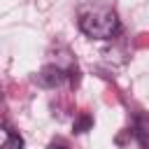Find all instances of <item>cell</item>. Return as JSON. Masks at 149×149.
Wrapping results in <instances>:
<instances>
[{
	"label": "cell",
	"mask_w": 149,
	"mask_h": 149,
	"mask_svg": "<svg viewBox=\"0 0 149 149\" xmlns=\"http://www.w3.org/2000/svg\"><path fill=\"white\" fill-rule=\"evenodd\" d=\"M79 28L84 35L93 40H109L119 30V19L116 12L109 7H88L79 14Z\"/></svg>",
	"instance_id": "1"
},
{
	"label": "cell",
	"mask_w": 149,
	"mask_h": 149,
	"mask_svg": "<svg viewBox=\"0 0 149 149\" xmlns=\"http://www.w3.org/2000/svg\"><path fill=\"white\" fill-rule=\"evenodd\" d=\"M37 81H40L42 86H56V84L63 81V72H61L58 68H44V70L37 74Z\"/></svg>",
	"instance_id": "2"
},
{
	"label": "cell",
	"mask_w": 149,
	"mask_h": 149,
	"mask_svg": "<svg viewBox=\"0 0 149 149\" xmlns=\"http://www.w3.org/2000/svg\"><path fill=\"white\" fill-rule=\"evenodd\" d=\"M0 149H23V140L16 133H7V140L0 144Z\"/></svg>",
	"instance_id": "3"
},
{
	"label": "cell",
	"mask_w": 149,
	"mask_h": 149,
	"mask_svg": "<svg viewBox=\"0 0 149 149\" xmlns=\"http://www.w3.org/2000/svg\"><path fill=\"white\" fill-rule=\"evenodd\" d=\"M88 126H91V119H88V116H81V119L74 123V130H77V133H84Z\"/></svg>",
	"instance_id": "4"
},
{
	"label": "cell",
	"mask_w": 149,
	"mask_h": 149,
	"mask_svg": "<svg viewBox=\"0 0 149 149\" xmlns=\"http://www.w3.org/2000/svg\"><path fill=\"white\" fill-rule=\"evenodd\" d=\"M49 149H68V147H65L63 142H51V144H49Z\"/></svg>",
	"instance_id": "5"
}]
</instances>
